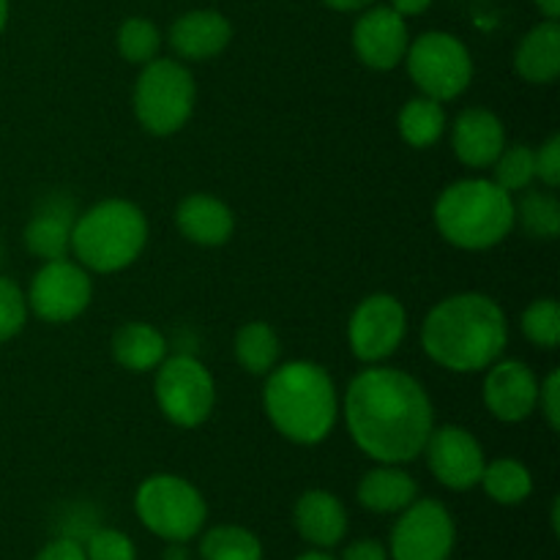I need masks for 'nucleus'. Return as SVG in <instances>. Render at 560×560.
Returning <instances> with one entry per match:
<instances>
[{
    "instance_id": "nucleus-13",
    "label": "nucleus",
    "mask_w": 560,
    "mask_h": 560,
    "mask_svg": "<svg viewBox=\"0 0 560 560\" xmlns=\"http://www.w3.org/2000/svg\"><path fill=\"white\" fill-rule=\"evenodd\" d=\"M421 454H427L432 476L454 492L474 490L481 481L487 465L481 443L465 427L454 424L432 430Z\"/></svg>"
},
{
    "instance_id": "nucleus-12",
    "label": "nucleus",
    "mask_w": 560,
    "mask_h": 560,
    "mask_svg": "<svg viewBox=\"0 0 560 560\" xmlns=\"http://www.w3.org/2000/svg\"><path fill=\"white\" fill-rule=\"evenodd\" d=\"M408 331V312L394 295L375 293L361 301L348 323L350 350L364 364H381L397 353Z\"/></svg>"
},
{
    "instance_id": "nucleus-26",
    "label": "nucleus",
    "mask_w": 560,
    "mask_h": 560,
    "mask_svg": "<svg viewBox=\"0 0 560 560\" xmlns=\"http://www.w3.org/2000/svg\"><path fill=\"white\" fill-rule=\"evenodd\" d=\"M479 485L501 506H517V503H523L534 492L530 470L523 463L509 457L485 465V474H481Z\"/></svg>"
},
{
    "instance_id": "nucleus-11",
    "label": "nucleus",
    "mask_w": 560,
    "mask_h": 560,
    "mask_svg": "<svg viewBox=\"0 0 560 560\" xmlns=\"http://www.w3.org/2000/svg\"><path fill=\"white\" fill-rule=\"evenodd\" d=\"M27 310L44 323H71L88 310L93 284L85 268L71 260H49L33 277L27 290Z\"/></svg>"
},
{
    "instance_id": "nucleus-7",
    "label": "nucleus",
    "mask_w": 560,
    "mask_h": 560,
    "mask_svg": "<svg viewBox=\"0 0 560 560\" xmlns=\"http://www.w3.org/2000/svg\"><path fill=\"white\" fill-rule=\"evenodd\" d=\"M135 512L153 536L170 545L195 539L208 520L200 490L173 474H156L142 481L135 495Z\"/></svg>"
},
{
    "instance_id": "nucleus-38",
    "label": "nucleus",
    "mask_w": 560,
    "mask_h": 560,
    "mask_svg": "<svg viewBox=\"0 0 560 560\" xmlns=\"http://www.w3.org/2000/svg\"><path fill=\"white\" fill-rule=\"evenodd\" d=\"M392 9L397 11V14H402V16H416V14H421V11H427L430 9V3L432 0H392Z\"/></svg>"
},
{
    "instance_id": "nucleus-20",
    "label": "nucleus",
    "mask_w": 560,
    "mask_h": 560,
    "mask_svg": "<svg viewBox=\"0 0 560 560\" xmlns=\"http://www.w3.org/2000/svg\"><path fill=\"white\" fill-rule=\"evenodd\" d=\"M514 69L530 85H550L560 74V27L547 20L525 33L514 52Z\"/></svg>"
},
{
    "instance_id": "nucleus-1",
    "label": "nucleus",
    "mask_w": 560,
    "mask_h": 560,
    "mask_svg": "<svg viewBox=\"0 0 560 560\" xmlns=\"http://www.w3.org/2000/svg\"><path fill=\"white\" fill-rule=\"evenodd\" d=\"M345 424L366 457L402 465L421 457L435 430V410L413 375L394 366H370L348 386Z\"/></svg>"
},
{
    "instance_id": "nucleus-43",
    "label": "nucleus",
    "mask_w": 560,
    "mask_h": 560,
    "mask_svg": "<svg viewBox=\"0 0 560 560\" xmlns=\"http://www.w3.org/2000/svg\"><path fill=\"white\" fill-rule=\"evenodd\" d=\"M5 22H9V0H0V33H3Z\"/></svg>"
},
{
    "instance_id": "nucleus-37",
    "label": "nucleus",
    "mask_w": 560,
    "mask_h": 560,
    "mask_svg": "<svg viewBox=\"0 0 560 560\" xmlns=\"http://www.w3.org/2000/svg\"><path fill=\"white\" fill-rule=\"evenodd\" d=\"M342 560H388L386 547L375 539H359L345 547Z\"/></svg>"
},
{
    "instance_id": "nucleus-19",
    "label": "nucleus",
    "mask_w": 560,
    "mask_h": 560,
    "mask_svg": "<svg viewBox=\"0 0 560 560\" xmlns=\"http://www.w3.org/2000/svg\"><path fill=\"white\" fill-rule=\"evenodd\" d=\"M175 224L191 244L222 246L233 238L235 217L217 197L189 195L186 200H180L178 211H175Z\"/></svg>"
},
{
    "instance_id": "nucleus-30",
    "label": "nucleus",
    "mask_w": 560,
    "mask_h": 560,
    "mask_svg": "<svg viewBox=\"0 0 560 560\" xmlns=\"http://www.w3.org/2000/svg\"><path fill=\"white\" fill-rule=\"evenodd\" d=\"M159 47H162V33H159V27L151 20L131 16V20H126L118 27V52L129 63H151L153 58H159Z\"/></svg>"
},
{
    "instance_id": "nucleus-9",
    "label": "nucleus",
    "mask_w": 560,
    "mask_h": 560,
    "mask_svg": "<svg viewBox=\"0 0 560 560\" xmlns=\"http://www.w3.org/2000/svg\"><path fill=\"white\" fill-rule=\"evenodd\" d=\"M159 410L164 419L173 421L180 430H195L206 424L217 405V383L208 366L195 355H173L156 366Z\"/></svg>"
},
{
    "instance_id": "nucleus-28",
    "label": "nucleus",
    "mask_w": 560,
    "mask_h": 560,
    "mask_svg": "<svg viewBox=\"0 0 560 560\" xmlns=\"http://www.w3.org/2000/svg\"><path fill=\"white\" fill-rule=\"evenodd\" d=\"M517 219L530 238L552 241L560 233V202L550 191H528L520 200Z\"/></svg>"
},
{
    "instance_id": "nucleus-42",
    "label": "nucleus",
    "mask_w": 560,
    "mask_h": 560,
    "mask_svg": "<svg viewBox=\"0 0 560 560\" xmlns=\"http://www.w3.org/2000/svg\"><path fill=\"white\" fill-rule=\"evenodd\" d=\"M295 560H337V558H331V556H328V552L312 550V552H304V556H299Z\"/></svg>"
},
{
    "instance_id": "nucleus-3",
    "label": "nucleus",
    "mask_w": 560,
    "mask_h": 560,
    "mask_svg": "<svg viewBox=\"0 0 560 560\" xmlns=\"http://www.w3.org/2000/svg\"><path fill=\"white\" fill-rule=\"evenodd\" d=\"M262 408L279 435L299 446H317L337 424V386L326 366L315 361H288L268 372Z\"/></svg>"
},
{
    "instance_id": "nucleus-33",
    "label": "nucleus",
    "mask_w": 560,
    "mask_h": 560,
    "mask_svg": "<svg viewBox=\"0 0 560 560\" xmlns=\"http://www.w3.org/2000/svg\"><path fill=\"white\" fill-rule=\"evenodd\" d=\"M88 560H137L135 541L113 528L93 530L85 545Z\"/></svg>"
},
{
    "instance_id": "nucleus-31",
    "label": "nucleus",
    "mask_w": 560,
    "mask_h": 560,
    "mask_svg": "<svg viewBox=\"0 0 560 560\" xmlns=\"http://www.w3.org/2000/svg\"><path fill=\"white\" fill-rule=\"evenodd\" d=\"M523 334L536 348L552 350L560 342V306L556 299H536L523 312Z\"/></svg>"
},
{
    "instance_id": "nucleus-27",
    "label": "nucleus",
    "mask_w": 560,
    "mask_h": 560,
    "mask_svg": "<svg viewBox=\"0 0 560 560\" xmlns=\"http://www.w3.org/2000/svg\"><path fill=\"white\" fill-rule=\"evenodd\" d=\"M202 560H262V545L241 525H217L200 539Z\"/></svg>"
},
{
    "instance_id": "nucleus-25",
    "label": "nucleus",
    "mask_w": 560,
    "mask_h": 560,
    "mask_svg": "<svg viewBox=\"0 0 560 560\" xmlns=\"http://www.w3.org/2000/svg\"><path fill=\"white\" fill-rule=\"evenodd\" d=\"M71 219L60 211H42L25 228V246L44 262L63 260L71 252Z\"/></svg>"
},
{
    "instance_id": "nucleus-29",
    "label": "nucleus",
    "mask_w": 560,
    "mask_h": 560,
    "mask_svg": "<svg viewBox=\"0 0 560 560\" xmlns=\"http://www.w3.org/2000/svg\"><path fill=\"white\" fill-rule=\"evenodd\" d=\"M495 180L501 189H506L509 195H517V191H525L536 180V151L525 142L512 148H503L501 156L495 159Z\"/></svg>"
},
{
    "instance_id": "nucleus-24",
    "label": "nucleus",
    "mask_w": 560,
    "mask_h": 560,
    "mask_svg": "<svg viewBox=\"0 0 560 560\" xmlns=\"http://www.w3.org/2000/svg\"><path fill=\"white\" fill-rule=\"evenodd\" d=\"M282 345L268 323H246L235 334V359L249 375H268L279 364Z\"/></svg>"
},
{
    "instance_id": "nucleus-15",
    "label": "nucleus",
    "mask_w": 560,
    "mask_h": 560,
    "mask_svg": "<svg viewBox=\"0 0 560 560\" xmlns=\"http://www.w3.org/2000/svg\"><path fill=\"white\" fill-rule=\"evenodd\" d=\"M485 405L503 424L525 421L539 405V381L523 361H501L487 366Z\"/></svg>"
},
{
    "instance_id": "nucleus-8",
    "label": "nucleus",
    "mask_w": 560,
    "mask_h": 560,
    "mask_svg": "<svg viewBox=\"0 0 560 560\" xmlns=\"http://www.w3.org/2000/svg\"><path fill=\"white\" fill-rule=\"evenodd\" d=\"M408 74L421 91L435 102H452L463 96L474 82V58L468 47L452 33L430 31L408 44Z\"/></svg>"
},
{
    "instance_id": "nucleus-5",
    "label": "nucleus",
    "mask_w": 560,
    "mask_h": 560,
    "mask_svg": "<svg viewBox=\"0 0 560 560\" xmlns=\"http://www.w3.org/2000/svg\"><path fill=\"white\" fill-rule=\"evenodd\" d=\"M148 244V219L129 200H104L71 224V255L85 271L115 273L129 268Z\"/></svg>"
},
{
    "instance_id": "nucleus-2",
    "label": "nucleus",
    "mask_w": 560,
    "mask_h": 560,
    "mask_svg": "<svg viewBox=\"0 0 560 560\" xmlns=\"http://www.w3.org/2000/svg\"><path fill=\"white\" fill-rule=\"evenodd\" d=\"M509 342V323L495 299L485 293L448 295L421 326V348L448 372H481L495 364Z\"/></svg>"
},
{
    "instance_id": "nucleus-21",
    "label": "nucleus",
    "mask_w": 560,
    "mask_h": 560,
    "mask_svg": "<svg viewBox=\"0 0 560 560\" xmlns=\"http://www.w3.org/2000/svg\"><path fill=\"white\" fill-rule=\"evenodd\" d=\"M419 498L413 476L397 465H381L359 481V503L375 514H397Z\"/></svg>"
},
{
    "instance_id": "nucleus-6",
    "label": "nucleus",
    "mask_w": 560,
    "mask_h": 560,
    "mask_svg": "<svg viewBox=\"0 0 560 560\" xmlns=\"http://www.w3.org/2000/svg\"><path fill=\"white\" fill-rule=\"evenodd\" d=\"M195 77L184 63L153 58L142 66L135 85V115L145 131L170 137L189 124L195 113Z\"/></svg>"
},
{
    "instance_id": "nucleus-35",
    "label": "nucleus",
    "mask_w": 560,
    "mask_h": 560,
    "mask_svg": "<svg viewBox=\"0 0 560 560\" xmlns=\"http://www.w3.org/2000/svg\"><path fill=\"white\" fill-rule=\"evenodd\" d=\"M541 413H545L550 430H560V372H550L547 381L539 386V405Z\"/></svg>"
},
{
    "instance_id": "nucleus-14",
    "label": "nucleus",
    "mask_w": 560,
    "mask_h": 560,
    "mask_svg": "<svg viewBox=\"0 0 560 560\" xmlns=\"http://www.w3.org/2000/svg\"><path fill=\"white\" fill-rule=\"evenodd\" d=\"M408 25L405 16L394 9L377 5V9L364 11L353 27V49L364 66L375 71L397 69L408 52Z\"/></svg>"
},
{
    "instance_id": "nucleus-32",
    "label": "nucleus",
    "mask_w": 560,
    "mask_h": 560,
    "mask_svg": "<svg viewBox=\"0 0 560 560\" xmlns=\"http://www.w3.org/2000/svg\"><path fill=\"white\" fill-rule=\"evenodd\" d=\"M27 299L11 279L0 277V345L14 339L25 328Z\"/></svg>"
},
{
    "instance_id": "nucleus-16",
    "label": "nucleus",
    "mask_w": 560,
    "mask_h": 560,
    "mask_svg": "<svg viewBox=\"0 0 560 560\" xmlns=\"http://www.w3.org/2000/svg\"><path fill=\"white\" fill-rule=\"evenodd\" d=\"M452 145L465 167L485 170L492 167L506 148V131L495 113L485 107H470L463 109L454 120Z\"/></svg>"
},
{
    "instance_id": "nucleus-17",
    "label": "nucleus",
    "mask_w": 560,
    "mask_h": 560,
    "mask_svg": "<svg viewBox=\"0 0 560 560\" xmlns=\"http://www.w3.org/2000/svg\"><path fill=\"white\" fill-rule=\"evenodd\" d=\"M233 38V25L219 11L200 9L178 16L170 27V44L184 60H211L224 52Z\"/></svg>"
},
{
    "instance_id": "nucleus-34",
    "label": "nucleus",
    "mask_w": 560,
    "mask_h": 560,
    "mask_svg": "<svg viewBox=\"0 0 560 560\" xmlns=\"http://www.w3.org/2000/svg\"><path fill=\"white\" fill-rule=\"evenodd\" d=\"M536 178L547 186L556 189L560 184V137L552 135L545 145L536 151Z\"/></svg>"
},
{
    "instance_id": "nucleus-4",
    "label": "nucleus",
    "mask_w": 560,
    "mask_h": 560,
    "mask_svg": "<svg viewBox=\"0 0 560 560\" xmlns=\"http://www.w3.org/2000/svg\"><path fill=\"white\" fill-rule=\"evenodd\" d=\"M435 224L457 249H492L517 224V202L495 180L465 178L441 191L435 202Z\"/></svg>"
},
{
    "instance_id": "nucleus-23",
    "label": "nucleus",
    "mask_w": 560,
    "mask_h": 560,
    "mask_svg": "<svg viewBox=\"0 0 560 560\" xmlns=\"http://www.w3.org/2000/svg\"><path fill=\"white\" fill-rule=\"evenodd\" d=\"M399 137L413 148H430L446 131V109L443 102H435L430 96L410 98L402 109H399Z\"/></svg>"
},
{
    "instance_id": "nucleus-39",
    "label": "nucleus",
    "mask_w": 560,
    "mask_h": 560,
    "mask_svg": "<svg viewBox=\"0 0 560 560\" xmlns=\"http://www.w3.org/2000/svg\"><path fill=\"white\" fill-rule=\"evenodd\" d=\"M323 3L334 11H361L375 3V0H323Z\"/></svg>"
},
{
    "instance_id": "nucleus-22",
    "label": "nucleus",
    "mask_w": 560,
    "mask_h": 560,
    "mask_svg": "<svg viewBox=\"0 0 560 560\" xmlns=\"http://www.w3.org/2000/svg\"><path fill=\"white\" fill-rule=\"evenodd\" d=\"M113 359L129 372H151L167 359V339L148 323H126L113 337Z\"/></svg>"
},
{
    "instance_id": "nucleus-18",
    "label": "nucleus",
    "mask_w": 560,
    "mask_h": 560,
    "mask_svg": "<svg viewBox=\"0 0 560 560\" xmlns=\"http://www.w3.org/2000/svg\"><path fill=\"white\" fill-rule=\"evenodd\" d=\"M295 528L301 539L310 541L317 550L337 547L348 534V512L334 492L310 490L295 503Z\"/></svg>"
},
{
    "instance_id": "nucleus-41",
    "label": "nucleus",
    "mask_w": 560,
    "mask_h": 560,
    "mask_svg": "<svg viewBox=\"0 0 560 560\" xmlns=\"http://www.w3.org/2000/svg\"><path fill=\"white\" fill-rule=\"evenodd\" d=\"M164 560H189V556H186V550L178 545V541H173V547L164 552Z\"/></svg>"
},
{
    "instance_id": "nucleus-40",
    "label": "nucleus",
    "mask_w": 560,
    "mask_h": 560,
    "mask_svg": "<svg viewBox=\"0 0 560 560\" xmlns=\"http://www.w3.org/2000/svg\"><path fill=\"white\" fill-rule=\"evenodd\" d=\"M536 5H539L541 14H545L547 20L558 22V16H560V0H536Z\"/></svg>"
},
{
    "instance_id": "nucleus-36",
    "label": "nucleus",
    "mask_w": 560,
    "mask_h": 560,
    "mask_svg": "<svg viewBox=\"0 0 560 560\" xmlns=\"http://www.w3.org/2000/svg\"><path fill=\"white\" fill-rule=\"evenodd\" d=\"M36 560H88L85 547L80 545L71 536H60V539L49 541L42 552H38Z\"/></svg>"
},
{
    "instance_id": "nucleus-10",
    "label": "nucleus",
    "mask_w": 560,
    "mask_h": 560,
    "mask_svg": "<svg viewBox=\"0 0 560 560\" xmlns=\"http://www.w3.org/2000/svg\"><path fill=\"white\" fill-rule=\"evenodd\" d=\"M457 545V525L441 501L416 498L392 530V560H448Z\"/></svg>"
}]
</instances>
